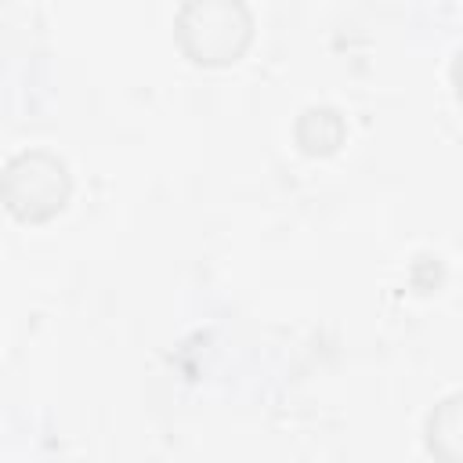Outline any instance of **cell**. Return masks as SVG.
I'll return each mask as SVG.
<instances>
[{
	"label": "cell",
	"instance_id": "cell-1",
	"mask_svg": "<svg viewBox=\"0 0 463 463\" xmlns=\"http://www.w3.org/2000/svg\"><path fill=\"white\" fill-rule=\"evenodd\" d=\"M29 181H25V195L18 203H11V210H18L22 217H43L54 206H61L65 199V166L51 156H22Z\"/></svg>",
	"mask_w": 463,
	"mask_h": 463
},
{
	"label": "cell",
	"instance_id": "cell-3",
	"mask_svg": "<svg viewBox=\"0 0 463 463\" xmlns=\"http://www.w3.org/2000/svg\"><path fill=\"white\" fill-rule=\"evenodd\" d=\"M456 83H459V98H463V54H459V65H456Z\"/></svg>",
	"mask_w": 463,
	"mask_h": 463
},
{
	"label": "cell",
	"instance_id": "cell-2",
	"mask_svg": "<svg viewBox=\"0 0 463 463\" xmlns=\"http://www.w3.org/2000/svg\"><path fill=\"white\" fill-rule=\"evenodd\" d=\"M430 449L449 459V463H463V398H449L438 405V412H430Z\"/></svg>",
	"mask_w": 463,
	"mask_h": 463
}]
</instances>
